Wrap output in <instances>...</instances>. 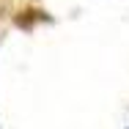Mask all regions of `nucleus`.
Instances as JSON below:
<instances>
[{
  "mask_svg": "<svg viewBox=\"0 0 129 129\" xmlns=\"http://www.w3.org/2000/svg\"><path fill=\"white\" fill-rule=\"evenodd\" d=\"M39 19H47V17H44V11H36V8H27V11H22V14L14 17V22L19 27H33Z\"/></svg>",
  "mask_w": 129,
  "mask_h": 129,
  "instance_id": "obj_1",
  "label": "nucleus"
}]
</instances>
